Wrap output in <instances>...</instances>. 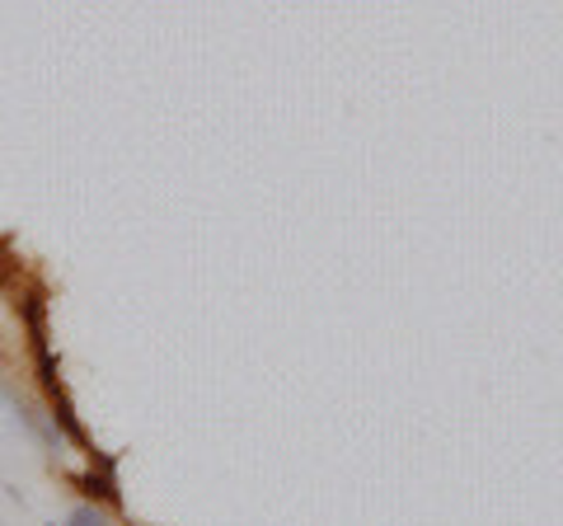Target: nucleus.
<instances>
[{
    "instance_id": "nucleus-3",
    "label": "nucleus",
    "mask_w": 563,
    "mask_h": 526,
    "mask_svg": "<svg viewBox=\"0 0 563 526\" xmlns=\"http://www.w3.org/2000/svg\"><path fill=\"white\" fill-rule=\"evenodd\" d=\"M52 526H57V522H52Z\"/></svg>"
},
{
    "instance_id": "nucleus-2",
    "label": "nucleus",
    "mask_w": 563,
    "mask_h": 526,
    "mask_svg": "<svg viewBox=\"0 0 563 526\" xmlns=\"http://www.w3.org/2000/svg\"><path fill=\"white\" fill-rule=\"evenodd\" d=\"M66 526H113V517H109V507H103V503H90V498H85V503L70 507Z\"/></svg>"
},
{
    "instance_id": "nucleus-1",
    "label": "nucleus",
    "mask_w": 563,
    "mask_h": 526,
    "mask_svg": "<svg viewBox=\"0 0 563 526\" xmlns=\"http://www.w3.org/2000/svg\"><path fill=\"white\" fill-rule=\"evenodd\" d=\"M80 489H85V498H90V503H103V507H113V503H118V480H113V465H103L99 475L90 470V475L80 480Z\"/></svg>"
}]
</instances>
